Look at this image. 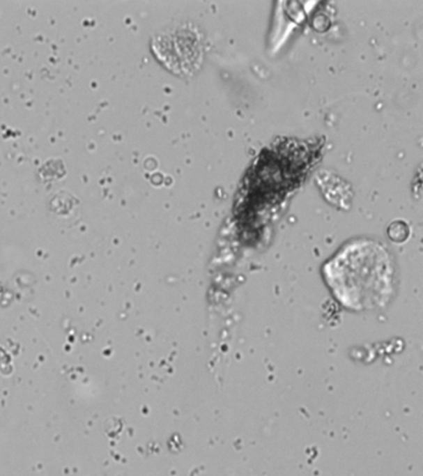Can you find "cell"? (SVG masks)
Segmentation results:
<instances>
[{"instance_id": "obj_1", "label": "cell", "mask_w": 423, "mask_h": 476, "mask_svg": "<svg viewBox=\"0 0 423 476\" xmlns=\"http://www.w3.org/2000/svg\"><path fill=\"white\" fill-rule=\"evenodd\" d=\"M328 286L351 310L385 305L394 291V263L386 247L371 240L345 245L323 269Z\"/></svg>"}, {"instance_id": "obj_2", "label": "cell", "mask_w": 423, "mask_h": 476, "mask_svg": "<svg viewBox=\"0 0 423 476\" xmlns=\"http://www.w3.org/2000/svg\"><path fill=\"white\" fill-rule=\"evenodd\" d=\"M399 224H400V227H396L395 224H392L390 226L389 232H392V231H394V233H389L392 241L402 242L406 240L407 235H405V231L408 232V227H407L406 224L402 222V221H399Z\"/></svg>"}]
</instances>
